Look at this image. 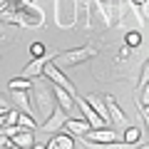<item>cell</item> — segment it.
Wrapping results in <instances>:
<instances>
[{"instance_id":"obj_1","label":"cell","mask_w":149,"mask_h":149,"mask_svg":"<svg viewBox=\"0 0 149 149\" xmlns=\"http://www.w3.org/2000/svg\"><path fill=\"white\" fill-rule=\"evenodd\" d=\"M32 100H35L32 107L40 112V117H42V119H47L50 114H52L57 100H55L52 87L47 85V77H45V82H32Z\"/></svg>"},{"instance_id":"obj_2","label":"cell","mask_w":149,"mask_h":149,"mask_svg":"<svg viewBox=\"0 0 149 149\" xmlns=\"http://www.w3.org/2000/svg\"><path fill=\"white\" fill-rule=\"evenodd\" d=\"M95 55H97V50L92 45H82V47H72V50H65V52H57L52 57V62L60 70H70V67H77V65L92 60Z\"/></svg>"},{"instance_id":"obj_3","label":"cell","mask_w":149,"mask_h":149,"mask_svg":"<svg viewBox=\"0 0 149 149\" xmlns=\"http://www.w3.org/2000/svg\"><path fill=\"white\" fill-rule=\"evenodd\" d=\"M17 17H20L22 27H45V10L37 8L35 3H17Z\"/></svg>"},{"instance_id":"obj_4","label":"cell","mask_w":149,"mask_h":149,"mask_svg":"<svg viewBox=\"0 0 149 149\" xmlns=\"http://www.w3.org/2000/svg\"><path fill=\"white\" fill-rule=\"evenodd\" d=\"M92 0H74V27L92 30Z\"/></svg>"},{"instance_id":"obj_5","label":"cell","mask_w":149,"mask_h":149,"mask_svg":"<svg viewBox=\"0 0 149 149\" xmlns=\"http://www.w3.org/2000/svg\"><path fill=\"white\" fill-rule=\"evenodd\" d=\"M42 77H47V82H52V85H60V87H65V90H70L74 97H77V90L72 87V82L65 77V72L52 62V60H47V65H45V70H42Z\"/></svg>"},{"instance_id":"obj_6","label":"cell","mask_w":149,"mask_h":149,"mask_svg":"<svg viewBox=\"0 0 149 149\" xmlns=\"http://www.w3.org/2000/svg\"><path fill=\"white\" fill-rule=\"evenodd\" d=\"M104 102H107V112H109V124L117 129V132L119 129L124 132V127H127L129 122H127V114L122 112V107L117 104V100H114L112 95H104Z\"/></svg>"},{"instance_id":"obj_7","label":"cell","mask_w":149,"mask_h":149,"mask_svg":"<svg viewBox=\"0 0 149 149\" xmlns=\"http://www.w3.org/2000/svg\"><path fill=\"white\" fill-rule=\"evenodd\" d=\"M67 117H70V112H65L60 104H55V109H52V114H50L47 119L42 122V132L45 134H55V132H60V129L65 127V122H67Z\"/></svg>"},{"instance_id":"obj_8","label":"cell","mask_w":149,"mask_h":149,"mask_svg":"<svg viewBox=\"0 0 149 149\" xmlns=\"http://www.w3.org/2000/svg\"><path fill=\"white\" fill-rule=\"evenodd\" d=\"M82 139H90V142H97V144H109L114 139H119V132L114 127H92Z\"/></svg>"},{"instance_id":"obj_9","label":"cell","mask_w":149,"mask_h":149,"mask_svg":"<svg viewBox=\"0 0 149 149\" xmlns=\"http://www.w3.org/2000/svg\"><path fill=\"white\" fill-rule=\"evenodd\" d=\"M10 139H13V144H15L17 149H30V147H35V129L17 124V132L13 134Z\"/></svg>"},{"instance_id":"obj_10","label":"cell","mask_w":149,"mask_h":149,"mask_svg":"<svg viewBox=\"0 0 149 149\" xmlns=\"http://www.w3.org/2000/svg\"><path fill=\"white\" fill-rule=\"evenodd\" d=\"M45 149H74V137L67 129H60L52 134L50 142H45Z\"/></svg>"},{"instance_id":"obj_11","label":"cell","mask_w":149,"mask_h":149,"mask_svg":"<svg viewBox=\"0 0 149 149\" xmlns=\"http://www.w3.org/2000/svg\"><path fill=\"white\" fill-rule=\"evenodd\" d=\"M62 129H67L72 137H85V134L92 129V124L80 114V117H67V122H65V127H62Z\"/></svg>"},{"instance_id":"obj_12","label":"cell","mask_w":149,"mask_h":149,"mask_svg":"<svg viewBox=\"0 0 149 149\" xmlns=\"http://www.w3.org/2000/svg\"><path fill=\"white\" fill-rule=\"evenodd\" d=\"M50 57H45V55H40V57H32L30 62H27V67L20 72V77H27V80H35V77H40L45 70V65H47Z\"/></svg>"},{"instance_id":"obj_13","label":"cell","mask_w":149,"mask_h":149,"mask_svg":"<svg viewBox=\"0 0 149 149\" xmlns=\"http://www.w3.org/2000/svg\"><path fill=\"white\" fill-rule=\"evenodd\" d=\"M52 92H55V100H57V104L62 107L65 112H74V95L70 90H65V87H60V85H55L52 87Z\"/></svg>"},{"instance_id":"obj_14","label":"cell","mask_w":149,"mask_h":149,"mask_svg":"<svg viewBox=\"0 0 149 149\" xmlns=\"http://www.w3.org/2000/svg\"><path fill=\"white\" fill-rule=\"evenodd\" d=\"M85 100L90 102V104H92V109H95L97 114H100V117L104 119L107 124H109V112H107V102H104V95H102V97H100V95H87ZM109 127H112V124H109Z\"/></svg>"},{"instance_id":"obj_15","label":"cell","mask_w":149,"mask_h":149,"mask_svg":"<svg viewBox=\"0 0 149 149\" xmlns=\"http://www.w3.org/2000/svg\"><path fill=\"white\" fill-rule=\"evenodd\" d=\"M27 92L30 90H10V95H13V100H15L17 109L32 114V104H30V95H27Z\"/></svg>"},{"instance_id":"obj_16","label":"cell","mask_w":149,"mask_h":149,"mask_svg":"<svg viewBox=\"0 0 149 149\" xmlns=\"http://www.w3.org/2000/svg\"><path fill=\"white\" fill-rule=\"evenodd\" d=\"M124 42H127V47H139L142 45V30H129L127 35H124Z\"/></svg>"},{"instance_id":"obj_17","label":"cell","mask_w":149,"mask_h":149,"mask_svg":"<svg viewBox=\"0 0 149 149\" xmlns=\"http://www.w3.org/2000/svg\"><path fill=\"white\" fill-rule=\"evenodd\" d=\"M122 139L124 142H142V132H139V127H134V124H127Z\"/></svg>"},{"instance_id":"obj_18","label":"cell","mask_w":149,"mask_h":149,"mask_svg":"<svg viewBox=\"0 0 149 149\" xmlns=\"http://www.w3.org/2000/svg\"><path fill=\"white\" fill-rule=\"evenodd\" d=\"M8 87H10V90H32V80H27V77H15V80L8 82Z\"/></svg>"},{"instance_id":"obj_19","label":"cell","mask_w":149,"mask_h":149,"mask_svg":"<svg viewBox=\"0 0 149 149\" xmlns=\"http://www.w3.org/2000/svg\"><path fill=\"white\" fill-rule=\"evenodd\" d=\"M17 124L30 127V129H37V124H35V119H32V114H27V112H17Z\"/></svg>"},{"instance_id":"obj_20","label":"cell","mask_w":149,"mask_h":149,"mask_svg":"<svg viewBox=\"0 0 149 149\" xmlns=\"http://www.w3.org/2000/svg\"><path fill=\"white\" fill-rule=\"evenodd\" d=\"M149 80V55H147V60H144V67H142V74H139V90L144 87V82Z\"/></svg>"},{"instance_id":"obj_21","label":"cell","mask_w":149,"mask_h":149,"mask_svg":"<svg viewBox=\"0 0 149 149\" xmlns=\"http://www.w3.org/2000/svg\"><path fill=\"white\" fill-rule=\"evenodd\" d=\"M30 55H32V57L45 55V45H42V42H32V45H30Z\"/></svg>"},{"instance_id":"obj_22","label":"cell","mask_w":149,"mask_h":149,"mask_svg":"<svg viewBox=\"0 0 149 149\" xmlns=\"http://www.w3.org/2000/svg\"><path fill=\"white\" fill-rule=\"evenodd\" d=\"M137 112L144 117V124H147V132H149V112H142V109H137Z\"/></svg>"},{"instance_id":"obj_23","label":"cell","mask_w":149,"mask_h":149,"mask_svg":"<svg viewBox=\"0 0 149 149\" xmlns=\"http://www.w3.org/2000/svg\"><path fill=\"white\" fill-rule=\"evenodd\" d=\"M8 112V104H0V114H5Z\"/></svg>"},{"instance_id":"obj_24","label":"cell","mask_w":149,"mask_h":149,"mask_svg":"<svg viewBox=\"0 0 149 149\" xmlns=\"http://www.w3.org/2000/svg\"><path fill=\"white\" fill-rule=\"evenodd\" d=\"M3 117H5V114H0V129L5 127V119H3Z\"/></svg>"},{"instance_id":"obj_25","label":"cell","mask_w":149,"mask_h":149,"mask_svg":"<svg viewBox=\"0 0 149 149\" xmlns=\"http://www.w3.org/2000/svg\"><path fill=\"white\" fill-rule=\"evenodd\" d=\"M142 112H149V102H147V104H144V107H142Z\"/></svg>"},{"instance_id":"obj_26","label":"cell","mask_w":149,"mask_h":149,"mask_svg":"<svg viewBox=\"0 0 149 149\" xmlns=\"http://www.w3.org/2000/svg\"><path fill=\"white\" fill-rule=\"evenodd\" d=\"M25 3H35V0H20V5H25Z\"/></svg>"},{"instance_id":"obj_27","label":"cell","mask_w":149,"mask_h":149,"mask_svg":"<svg viewBox=\"0 0 149 149\" xmlns=\"http://www.w3.org/2000/svg\"><path fill=\"white\" fill-rule=\"evenodd\" d=\"M0 104H5V97H3V95H0Z\"/></svg>"}]
</instances>
